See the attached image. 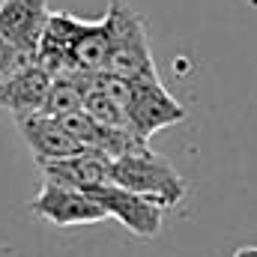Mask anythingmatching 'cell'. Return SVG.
<instances>
[{
	"label": "cell",
	"instance_id": "6da1fadb",
	"mask_svg": "<svg viewBox=\"0 0 257 257\" xmlns=\"http://www.w3.org/2000/svg\"><path fill=\"white\" fill-rule=\"evenodd\" d=\"M111 183L144 194L147 200H153L162 209H171L186 197V183L177 174V168L165 156L153 153L150 147H141L128 156L114 159L111 162Z\"/></svg>",
	"mask_w": 257,
	"mask_h": 257
},
{
	"label": "cell",
	"instance_id": "7a4b0ae2",
	"mask_svg": "<svg viewBox=\"0 0 257 257\" xmlns=\"http://www.w3.org/2000/svg\"><path fill=\"white\" fill-rule=\"evenodd\" d=\"M108 27H111V57L108 69L114 75H123L128 81L138 78H156V63H153V51H150V36L147 27L141 21V15L135 9L123 6L120 0H111L108 6Z\"/></svg>",
	"mask_w": 257,
	"mask_h": 257
},
{
	"label": "cell",
	"instance_id": "3957f363",
	"mask_svg": "<svg viewBox=\"0 0 257 257\" xmlns=\"http://www.w3.org/2000/svg\"><path fill=\"white\" fill-rule=\"evenodd\" d=\"M30 209L57 224V227H75V224H99L108 218L105 206L84 189H72V186H60V183H51L45 180L39 194L30 200Z\"/></svg>",
	"mask_w": 257,
	"mask_h": 257
},
{
	"label": "cell",
	"instance_id": "277c9868",
	"mask_svg": "<svg viewBox=\"0 0 257 257\" xmlns=\"http://www.w3.org/2000/svg\"><path fill=\"white\" fill-rule=\"evenodd\" d=\"M128 117L132 126L141 138H153L156 132L183 123L186 120V108L165 90V84L156 78H138L132 81V102H128Z\"/></svg>",
	"mask_w": 257,
	"mask_h": 257
},
{
	"label": "cell",
	"instance_id": "5b68a950",
	"mask_svg": "<svg viewBox=\"0 0 257 257\" xmlns=\"http://www.w3.org/2000/svg\"><path fill=\"white\" fill-rule=\"evenodd\" d=\"M87 192L105 206L108 218H117L120 224H126L135 236L153 239V236L162 230V215H165V209L156 206L153 200H147L144 194L132 192L126 186H117V183L93 186V189H87Z\"/></svg>",
	"mask_w": 257,
	"mask_h": 257
},
{
	"label": "cell",
	"instance_id": "8992f818",
	"mask_svg": "<svg viewBox=\"0 0 257 257\" xmlns=\"http://www.w3.org/2000/svg\"><path fill=\"white\" fill-rule=\"evenodd\" d=\"M48 18L51 12L45 0H0V39H6L15 51L39 54Z\"/></svg>",
	"mask_w": 257,
	"mask_h": 257
},
{
	"label": "cell",
	"instance_id": "52a82bcc",
	"mask_svg": "<svg viewBox=\"0 0 257 257\" xmlns=\"http://www.w3.org/2000/svg\"><path fill=\"white\" fill-rule=\"evenodd\" d=\"M18 132L24 135L27 147L33 150L36 162H51V159H63V156H75L93 147H84L69 128L51 117V114H27V117H15Z\"/></svg>",
	"mask_w": 257,
	"mask_h": 257
},
{
	"label": "cell",
	"instance_id": "ba28073f",
	"mask_svg": "<svg viewBox=\"0 0 257 257\" xmlns=\"http://www.w3.org/2000/svg\"><path fill=\"white\" fill-rule=\"evenodd\" d=\"M111 156H105L102 150H84L75 156L63 159H51V162H39V171L45 180L72 186V189H93V186H105L111 183Z\"/></svg>",
	"mask_w": 257,
	"mask_h": 257
},
{
	"label": "cell",
	"instance_id": "9c48e42d",
	"mask_svg": "<svg viewBox=\"0 0 257 257\" xmlns=\"http://www.w3.org/2000/svg\"><path fill=\"white\" fill-rule=\"evenodd\" d=\"M51 81H54V75H48L39 63L18 69V72H9L0 81V108H6L12 117L42 114Z\"/></svg>",
	"mask_w": 257,
	"mask_h": 257
},
{
	"label": "cell",
	"instance_id": "30bf717a",
	"mask_svg": "<svg viewBox=\"0 0 257 257\" xmlns=\"http://www.w3.org/2000/svg\"><path fill=\"white\" fill-rule=\"evenodd\" d=\"M87 21L69 15V12H51L48 24H45V33L39 39V54L36 60L39 66L48 72V75H66L72 72V48H75V39L81 36Z\"/></svg>",
	"mask_w": 257,
	"mask_h": 257
},
{
	"label": "cell",
	"instance_id": "8fae6325",
	"mask_svg": "<svg viewBox=\"0 0 257 257\" xmlns=\"http://www.w3.org/2000/svg\"><path fill=\"white\" fill-rule=\"evenodd\" d=\"M111 57V27H108V15L87 21L81 36L75 39L72 48V72H87V75H99L108 69Z\"/></svg>",
	"mask_w": 257,
	"mask_h": 257
},
{
	"label": "cell",
	"instance_id": "7c38bea8",
	"mask_svg": "<svg viewBox=\"0 0 257 257\" xmlns=\"http://www.w3.org/2000/svg\"><path fill=\"white\" fill-rule=\"evenodd\" d=\"M84 111H90L102 126L108 128H132V117H128V111L117 102V99H111L108 93H102V90H96V87H90V93H87V99H84Z\"/></svg>",
	"mask_w": 257,
	"mask_h": 257
},
{
	"label": "cell",
	"instance_id": "4fadbf2b",
	"mask_svg": "<svg viewBox=\"0 0 257 257\" xmlns=\"http://www.w3.org/2000/svg\"><path fill=\"white\" fill-rule=\"evenodd\" d=\"M12 57H15V48L6 42V39H0V81L9 75V66H12Z\"/></svg>",
	"mask_w": 257,
	"mask_h": 257
},
{
	"label": "cell",
	"instance_id": "5bb4252c",
	"mask_svg": "<svg viewBox=\"0 0 257 257\" xmlns=\"http://www.w3.org/2000/svg\"><path fill=\"white\" fill-rule=\"evenodd\" d=\"M233 257H257V245H242L233 251Z\"/></svg>",
	"mask_w": 257,
	"mask_h": 257
}]
</instances>
